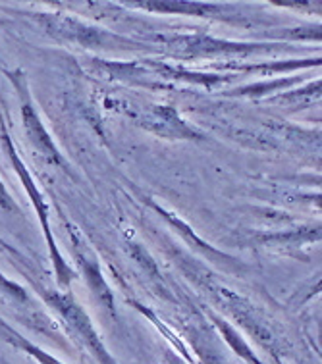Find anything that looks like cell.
I'll return each instance as SVG.
<instances>
[{
	"label": "cell",
	"instance_id": "obj_1",
	"mask_svg": "<svg viewBox=\"0 0 322 364\" xmlns=\"http://www.w3.org/2000/svg\"><path fill=\"white\" fill-rule=\"evenodd\" d=\"M48 301L56 306V311H60V314L66 318L68 324L72 326L76 333H78L79 338L83 339L89 347H91L95 355L103 360L105 364H114L108 358V353L105 351V347L100 345V339L99 336L95 333L93 330L91 322H89V318L83 314V311L79 309L76 303H73L70 297H64V295H53V297H48Z\"/></svg>",
	"mask_w": 322,
	"mask_h": 364
},
{
	"label": "cell",
	"instance_id": "obj_3",
	"mask_svg": "<svg viewBox=\"0 0 322 364\" xmlns=\"http://www.w3.org/2000/svg\"><path fill=\"white\" fill-rule=\"evenodd\" d=\"M172 364H180V363H178V360H176V363H172Z\"/></svg>",
	"mask_w": 322,
	"mask_h": 364
},
{
	"label": "cell",
	"instance_id": "obj_2",
	"mask_svg": "<svg viewBox=\"0 0 322 364\" xmlns=\"http://www.w3.org/2000/svg\"><path fill=\"white\" fill-rule=\"evenodd\" d=\"M218 328H220V330L224 331V336H226V339L230 341L232 347H234V349H236L237 353H242V355H244V357L247 358V360H253V363H256L255 355H253L249 347H247V345H245L244 341L239 339V336H236V333L232 331L230 326L226 324V322H220V320H218Z\"/></svg>",
	"mask_w": 322,
	"mask_h": 364
}]
</instances>
